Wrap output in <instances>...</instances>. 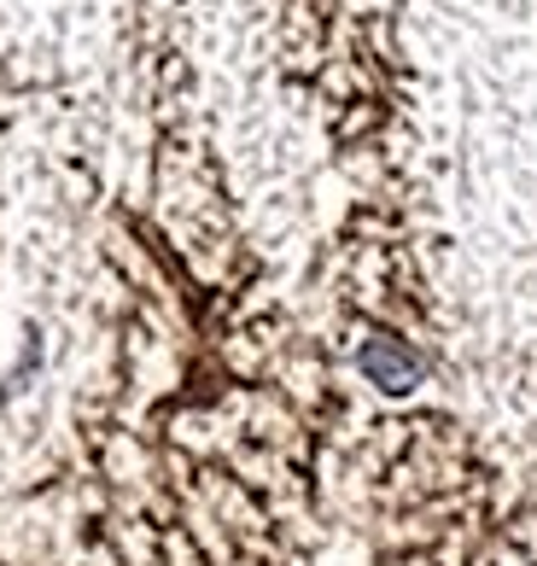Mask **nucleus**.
<instances>
[{
	"label": "nucleus",
	"mask_w": 537,
	"mask_h": 566,
	"mask_svg": "<svg viewBox=\"0 0 537 566\" xmlns=\"http://www.w3.org/2000/svg\"><path fill=\"white\" fill-rule=\"evenodd\" d=\"M357 368H362V380L386 391V397H409L421 380H427V363H421V350L398 339V333H375V339H362L357 350Z\"/></svg>",
	"instance_id": "1"
}]
</instances>
